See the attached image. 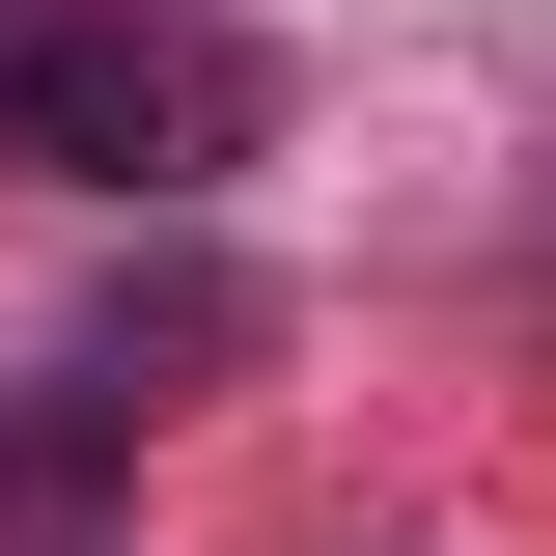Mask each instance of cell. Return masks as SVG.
<instances>
[{
    "mask_svg": "<svg viewBox=\"0 0 556 556\" xmlns=\"http://www.w3.org/2000/svg\"><path fill=\"white\" fill-rule=\"evenodd\" d=\"M278 139V56L223 0H0V195H223Z\"/></svg>",
    "mask_w": 556,
    "mask_h": 556,
    "instance_id": "6da1fadb",
    "label": "cell"
}]
</instances>
